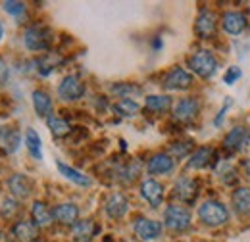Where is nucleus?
Returning a JSON list of instances; mask_svg holds the SVG:
<instances>
[{"label":"nucleus","instance_id":"nucleus-37","mask_svg":"<svg viewBox=\"0 0 250 242\" xmlns=\"http://www.w3.org/2000/svg\"><path fill=\"white\" fill-rule=\"evenodd\" d=\"M6 79H8V65H6V61L0 58V83L6 81Z\"/></svg>","mask_w":250,"mask_h":242},{"label":"nucleus","instance_id":"nucleus-6","mask_svg":"<svg viewBox=\"0 0 250 242\" xmlns=\"http://www.w3.org/2000/svg\"><path fill=\"white\" fill-rule=\"evenodd\" d=\"M250 142V129L241 125V127H233L225 139H223V148L229 152H239L243 148H247V144Z\"/></svg>","mask_w":250,"mask_h":242},{"label":"nucleus","instance_id":"nucleus-39","mask_svg":"<svg viewBox=\"0 0 250 242\" xmlns=\"http://www.w3.org/2000/svg\"><path fill=\"white\" fill-rule=\"evenodd\" d=\"M4 33H6V31H4V25L0 23V42H2V39H4Z\"/></svg>","mask_w":250,"mask_h":242},{"label":"nucleus","instance_id":"nucleus-5","mask_svg":"<svg viewBox=\"0 0 250 242\" xmlns=\"http://www.w3.org/2000/svg\"><path fill=\"white\" fill-rule=\"evenodd\" d=\"M83 94H85V85L77 75H65L58 85V96L63 102H75L83 98Z\"/></svg>","mask_w":250,"mask_h":242},{"label":"nucleus","instance_id":"nucleus-40","mask_svg":"<svg viewBox=\"0 0 250 242\" xmlns=\"http://www.w3.org/2000/svg\"><path fill=\"white\" fill-rule=\"evenodd\" d=\"M35 242H39V241H35Z\"/></svg>","mask_w":250,"mask_h":242},{"label":"nucleus","instance_id":"nucleus-28","mask_svg":"<svg viewBox=\"0 0 250 242\" xmlns=\"http://www.w3.org/2000/svg\"><path fill=\"white\" fill-rule=\"evenodd\" d=\"M46 125H48L50 133H52L56 139H62L65 135H69V131H71V125L65 120H62V118H58V116L46 118Z\"/></svg>","mask_w":250,"mask_h":242},{"label":"nucleus","instance_id":"nucleus-31","mask_svg":"<svg viewBox=\"0 0 250 242\" xmlns=\"http://www.w3.org/2000/svg\"><path fill=\"white\" fill-rule=\"evenodd\" d=\"M2 8H4L6 14H10V16L16 18V20H21V18L25 16V12H27V6H25L23 2H16V0L2 2Z\"/></svg>","mask_w":250,"mask_h":242},{"label":"nucleus","instance_id":"nucleus-20","mask_svg":"<svg viewBox=\"0 0 250 242\" xmlns=\"http://www.w3.org/2000/svg\"><path fill=\"white\" fill-rule=\"evenodd\" d=\"M12 235L18 242H35L39 235V227L33 221H18L12 227Z\"/></svg>","mask_w":250,"mask_h":242},{"label":"nucleus","instance_id":"nucleus-26","mask_svg":"<svg viewBox=\"0 0 250 242\" xmlns=\"http://www.w3.org/2000/svg\"><path fill=\"white\" fill-rule=\"evenodd\" d=\"M146 110L150 112H156V114H164L171 108V98L167 94H150L146 96V102H145Z\"/></svg>","mask_w":250,"mask_h":242},{"label":"nucleus","instance_id":"nucleus-34","mask_svg":"<svg viewBox=\"0 0 250 242\" xmlns=\"http://www.w3.org/2000/svg\"><path fill=\"white\" fill-rule=\"evenodd\" d=\"M20 212V204L16 198H4L2 204H0V213L4 219H12L16 213Z\"/></svg>","mask_w":250,"mask_h":242},{"label":"nucleus","instance_id":"nucleus-3","mask_svg":"<svg viewBox=\"0 0 250 242\" xmlns=\"http://www.w3.org/2000/svg\"><path fill=\"white\" fill-rule=\"evenodd\" d=\"M188 67L192 69V73H196L202 79H210L214 77V73L218 71V60L210 50H198L188 58Z\"/></svg>","mask_w":250,"mask_h":242},{"label":"nucleus","instance_id":"nucleus-35","mask_svg":"<svg viewBox=\"0 0 250 242\" xmlns=\"http://www.w3.org/2000/svg\"><path fill=\"white\" fill-rule=\"evenodd\" d=\"M171 154L175 158H185L188 152L192 150V141H179V142H173L171 144Z\"/></svg>","mask_w":250,"mask_h":242},{"label":"nucleus","instance_id":"nucleus-14","mask_svg":"<svg viewBox=\"0 0 250 242\" xmlns=\"http://www.w3.org/2000/svg\"><path fill=\"white\" fill-rule=\"evenodd\" d=\"M247 16L241 12H225L221 16V27L229 35H241L247 29Z\"/></svg>","mask_w":250,"mask_h":242},{"label":"nucleus","instance_id":"nucleus-21","mask_svg":"<svg viewBox=\"0 0 250 242\" xmlns=\"http://www.w3.org/2000/svg\"><path fill=\"white\" fill-rule=\"evenodd\" d=\"M96 225L91 219H83V221H77L73 227H71V237L75 242H89L96 235Z\"/></svg>","mask_w":250,"mask_h":242},{"label":"nucleus","instance_id":"nucleus-8","mask_svg":"<svg viewBox=\"0 0 250 242\" xmlns=\"http://www.w3.org/2000/svg\"><path fill=\"white\" fill-rule=\"evenodd\" d=\"M190 85H192V75L181 67H173L164 77V89L167 91H185Z\"/></svg>","mask_w":250,"mask_h":242},{"label":"nucleus","instance_id":"nucleus-22","mask_svg":"<svg viewBox=\"0 0 250 242\" xmlns=\"http://www.w3.org/2000/svg\"><path fill=\"white\" fill-rule=\"evenodd\" d=\"M56 167L67 181L75 182L77 186H91V182H93L91 177H87L83 171H79V169H75V167H71V165H67L63 161H56Z\"/></svg>","mask_w":250,"mask_h":242},{"label":"nucleus","instance_id":"nucleus-11","mask_svg":"<svg viewBox=\"0 0 250 242\" xmlns=\"http://www.w3.org/2000/svg\"><path fill=\"white\" fill-rule=\"evenodd\" d=\"M173 167H175V160H173V156H169V154H166V152L154 154V156L146 161V169H148V173H152V175H166V173L173 171Z\"/></svg>","mask_w":250,"mask_h":242},{"label":"nucleus","instance_id":"nucleus-23","mask_svg":"<svg viewBox=\"0 0 250 242\" xmlns=\"http://www.w3.org/2000/svg\"><path fill=\"white\" fill-rule=\"evenodd\" d=\"M231 204L233 210L239 215H250V188L249 186H241L233 192L231 196Z\"/></svg>","mask_w":250,"mask_h":242},{"label":"nucleus","instance_id":"nucleus-1","mask_svg":"<svg viewBox=\"0 0 250 242\" xmlns=\"http://www.w3.org/2000/svg\"><path fill=\"white\" fill-rule=\"evenodd\" d=\"M198 219L206 227H221L229 219V210L218 200H206L198 208Z\"/></svg>","mask_w":250,"mask_h":242},{"label":"nucleus","instance_id":"nucleus-16","mask_svg":"<svg viewBox=\"0 0 250 242\" xmlns=\"http://www.w3.org/2000/svg\"><path fill=\"white\" fill-rule=\"evenodd\" d=\"M141 196L152 206L158 208L162 204V198H164V186L154 179H145L141 182Z\"/></svg>","mask_w":250,"mask_h":242},{"label":"nucleus","instance_id":"nucleus-32","mask_svg":"<svg viewBox=\"0 0 250 242\" xmlns=\"http://www.w3.org/2000/svg\"><path fill=\"white\" fill-rule=\"evenodd\" d=\"M60 61H62L60 58H56V56H50V54H48V56H42L41 60L35 61V67L39 69V73H41V75H48V73H50V71H52Z\"/></svg>","mask_w":250,"mask_h":242},{"label":"nucleus","instance_id":"nucleus-10","mask_svg":"<svg viewBox=\"0 0 250 242\" xmlns=\"http://www.w3.org/2000/svg\"><path fill=\"white\" fill-rule=\"evenodd\" d=\"M216 27H218V18L214 12L210 10H202L194 21V33L200 37V39H208L216 33Z\"/></svg>","mask_w":250,"mask_h":242},{"label":"nucleus","instance_id":"nucleus-27","mask_svg":"<svg viewBox=\"0 0 250 242\" xmlns=\"http://www.w3.org/2000/svg\"><path fill=\"white\" fill-rule=\"evenodd\" d=\"M25 146L35 160H42V141L37 135L35 129H27L25 131Z\"/></svg>","mask_w":250,"mask_h":242},{"label":"nucleus","instance_id":"nucleus-9","mask_svg":"<svg viewBox=\"0 0 250 242\" xmlns=\"http://www.w3.org/2000/svg\"><path fill=\"white\" fill-rule=\"evenodd\" d=\"M20 146H21V133L12 125L0 127V150L4 154H16Z\"/></svg>","mask_w":250,"mask_h":242},{"label":"nucleus","instance_id":"nucleus-15","mask_svg":"<svg viewBox=\"0 0 250 242\" xmlns=\"http://www.w3.org/2000/svg\"><path fill=\"white\" fill-rule=\"evenodd\" d=\"M198 110H200V106H198L196 98H183V100H179L175 104L173 118L177 121H185L187 123V121H192L198 116Z\"/></svg>","mask_w":250,"mask_h":242},{"label":"nucleus","instance_id":"nucleus-25","mask_svg":"<svg viewBox=\"0 0 250 242\" xmlns=\"http://www.w3.org/2000/svg\"><path fill=\"white\" fill-rule=\"evenodd\" d=\"M212 158H214V150L210 146H202V148L192 152V156L188 158L187 167L188 169H202V167L210 165Z\"/></svg>","mask_w":250,"mask_h":242},{"label":"nucleus","instance_id":"nucleus-7","mask_svg":"<svg viewBox=\"0 0 250 242\" xmlns=\"http://www.w3.org/2000/svg\"><path fill=\"white\" fill-rule=\"evenodd\" d=\"M133 229H135V235L143 242L156 241L158 237L162 235V223H158L154 219H148V217H139L135 221Z\"/></svg>","mask_w":250,"mask_h":242},{"label":"nucleus","instance_id":"nucleus-12","mask_svg":"<svg viewBox=\"0 0 250 242\" xmlns=\"http://www.w3.org/2000/svg\"><path fill=\"white\" fill-rule=\"evenodd\" d=\"M31 188H33V184L27 175L16 173V175H12V177L8 179V190L12 192V198H16V200H25V198H29Z\"/></svg>","mask_w":250,"mask_h":242},{"label":"nucleus","instance_id":"nucleus-36","mask_svg":"<svg viewBox=\"0 0 250 242\" xmlns=\"http://www.w3.org/2000/svg\"><path fill=\"white\" fill-rule=\"evenodd\" d=\"M239 77H241V69H239V67H229L227 73H225V77H223V81H225L227 85H233Z\"/></svg>","mask_w":250,"mask_h":242},{"label":"nucleus","instance_id":"nucleus-19","mask_svg":"<svg viewBox=\"0 0 250 242\" xmlns=\"http://www.w3.org/2000/svg\"><path fill=\"white\" fill-rule=\"evenodd\" d=\"M33 100V108L37 112L39 118H50L52 116V110H54V104H52V98L46 91H33L31 94Z\"/></svg>","mask_w":250,"mask_h":242},{"label":"nucleus","instance_id":"nucleus-24","mask_svg":"<svg viewBox=\"0 0 250 242\" xmlns=\"http://www.w3.org/2000/svg\"><path fill=\"white\" fill-rule=\"evenodd\" d=\"M31 219L37 227H48L54 217H52V210L44 202L37 200V202H33L31 206Z\"/></svg>","mask_w":250,"mask_h":242},{"label":"nucleus","instance_id":"nucleus-18","mask_svg":"<svg viewBox=\"0 0 250 242\" xmlns=\"http://www.w3.org/2000/svg\"><path fill=\"white\" fill-rule=\"evenodd\" d=\"M52 217L62 223V225H75L77 219H79V208L71 202H65V204H58L54 210H52Z\"/></svg>","mask_w":250,"mask_h":242},{"label":"nucleus","instance_id":"nucleus-4","mask_svg":"<svg viewBox=\"0 0 250 242\" xmlns=\"http://www.w3.org/2000/svg\"><path fill=\"white\" fill-rule=\"evenodd\" d=\"M164 225L169 231H175V233L187 231L188 227H190V212H188L187 208H183V206L171 204L164 212Z\"/></svg>","mask_w":250,"mask_h":242},{"label":"nucleus","instance_id":"nucleus-13","mask_svg":"<svg viewBox=\"0 0 250 242\" xmlns=\"http://www.w3.org/2000/svg\"><path fill=\"white\" fill-rule=\"evenodd\" d=\"M104 212L110 219H122L125 213L129 212V202L124 194L120 192H114L108 196L106 204H104Z\"/></svg>","mask_w":250,"mask_h":242},{"label":"nucleus","instance_id":"nucleus-29","mask_svg":"<svg viewBox=\"0 0 250 242\" xmlns=\"http://www.w3.org/2000/svg\"><path fill=\"white\" fill-rule=\"evenodd\" d=\"M112 110H114L118 116H122V118H133V116L141 110V106H139L133 98H125V100L116 102V104L112 106Z\"/></svg>","mask_w":250,"mask_h":242},{"label":"nucleus","instance_id":"nucleus-30","mask_svg":"<svg viewBox=\"0 0 250 242\" xmlns=\"http://www.w3.org/2000/svg\"><path fill=\"white\" fill-rule=\"evenodd\" d=\"M112 92L122 96V100H125V98L141 94V89L137 85H133V83H116V85H112Z\"/></svg>","mask_w":250,"mask_h":242},{"label":"nucleus","instance_id":"nucleus-38","mask_svg":"<svg viewBox=\"0 0 250 242\" xmlns=\"http://www.w3.org/2000/svg\"><path fill=\"white\" fill-rule=\"evenodd\" d=\"M0 242H10V237L6 233H0Z\"/></svg>","mask_w":250,"mask_h":242},{"label":"nucleus","instance_id":"nucleus-17","mask_svg":"<svg viewBox=\"0 0 250 242\" xmlns=\"http://www.w3.org/2000/svg\"><path fill=\"white\" fill-rule=\"evenodd\" d=\"M196 194H198V184L190 177H181L173 186V196L183 200V202H188V204L194 202Z\"/></svg>","mask_w":250,"mask_h":242},{"label":"nucleus","instance_id":"nucleus-33","mask_svg":"<svg viewBox=\"0 0 250 242\" xmlns=\"http://www.w3.org/2000/svg\"><path fill=\"white\" fill-rule=\"evenodd\" d=\"M139 171H141L139 161H129L127 165H124V167L120 169V177H122L124 182H133L139 177Z\"/></svg>","mask_w":250,"mask_h":242},{"label":"nucleus","instance_id":"nucleus-2","mask_svg":"<svg viewBox=\"0 0 250 242\" xmlns=\"http://www.w3.org/2000/svg\"><path fill=\"white\" fill-rule=\"evenodd\" d=\"M23 44L31 52L48 50V46L52 44V31L44 25H31L23 33Z\"/></svg>","mask_w":250,"mask_h":242}]
</instances>
